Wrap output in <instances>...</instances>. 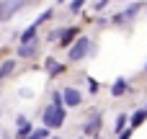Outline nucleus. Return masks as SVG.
<instances>
[{
  "label": "nucleus",
  "instance_id": "aec40b11",
  "mask_svg": "<svg viewBox=\"0 0 147 139\" xmlns=\"http://www.w3.org/2000/svg\"><path fill=\"white\" fill-rule=\"evenodd\" d=\"M132 137V129H127V132H121V134H119V139H129Z\"/></svg>",
  "mask_w": 147,
  "mask_h": 139
},
{
  "label": "nucleus",
  "instance_id": "9b49d317",
  "mask_svg": "<svg viewBox=\"0 0 147 139\" xmlns=\"http://www.w3.org/2000/svg\"><path fill=\"white\" fill-rule=\"evenodd\" d=\"M47 72H49V77H57L59 72H65V64H59L57 59H47Z\"/></svg>",
  "mask_w": 147,
  "mask_h": 139
},
{
  "label": "nucleus",
  "instance_id": "423d86ee",
  "mask_svg": "<svg viewBox=\"0 0 147 139\" xmlns=\"http://www.w3.org/2000/svg\"><path fill=\"white\" fill-rule=\"evenodd\" d=\"M36 31H39V26H34V23H31V26H28V28L21 34V46H26V44H34V41H36Z\"/></svg>",
  "mask_w": 147,
  "mask_h": 139
},
{
  "label": "nucleus",
  "instance_id": "0eeeda50",
  "mask_svg": "<svg viewBox=\"0 0 147 139\" xmlns=\"http://www.w3.org/2000/svg\"><path fill=\"white\" fill-rule=\"evenodd\" d=\"M98 129H101V113H93V119L83 126V134H98Z\"/></svg>",
  "mask_w": 147,
  "mask_h": 139
},
{
  "label": "nucleus",
  "instance_id": "f8f14e48",
  "mask_svg": "<svg viewBox=\"0 0 147 139\" xmlns=\"http://www.w3.org/2000/svg\"><path fill=\"white\" fill-rule=\"evenodd\" d=\"M145 119H147V108H140V111H134L129 116V124L132 126H140V124H145Z\"/></svg>",
  "mask_w": 147,
  "mask_h": 139
},
{
  "label": "nucleus",
  "instance_id": "6ab92c4d",
  "mask_svg": "<svg viewBox=\"0 0 147 139\" xmlns=\"http://www.w3.org/2000/svg\"><path fill=\"white\" fill-rule=\"evenodd\" d=\"M109 3H111V0H98V3H96V10H103Z\"/></svg>",
  "mask_w": 147,
  "mask_h": 139
},
{
  "label": "nucleus",
  "instance_id": "a211bd4d",
  "mask_svg": "<svg viewBox=\"0 0 147 139\" xmlns=\"http://www.w3.org/2000/svg\"><path fill=\"white\" fill-rule=\"evenodd\" d=\"M83 5H85V0H72V3H70V10H72V13H78Z\"/></svg>",
  "mask_w": 147,
  "mask_h": 139
},
{
  "label": "nucleus",
  "instance_id": "9d476101",
  "mask_svg": "<svg viewBox=\"0 0 147 139\" xmlns=\"http://www.w3.org/2000/svg\"><path fill=\"white\" fill-rule=\"evenodd\" d=\"M36 52H39V46H36V41H34V44L21 46V49H18V57H21V59H31V57H36Z\"/></svg>",
  "mask_w": 147,
  "mask_h": 139
},
{
  "label": "nucleus",
  "instance_id": "5701e85b",
  "mask_svg": "<svg viewBox=\"0 0 147 139\" xmlns=\"http://www.w3.org/2000/svg\"><path fill=\"white\" fill-rule=\"evenodd\" d=\"M145 70H147V64H145Z\"/></svg>",
  "mask_w": 147,
  "mask_h": 139
},
{
  "label": "nucleus",
  "instance_id": "4be33fe9",
  "mask_svg": "<svg viewBox=\"0 0 147 139\" xmlns=\"http://www.w3.org/2000/svg\"><path fill=\"white\" fill-rule=\"evenodd\" d=\"M52 139H59V137H52Z\"/></svg>",
  "mask_w": 147,
  "mask_h": 139
},
{
  "label": "nucleus",
  "instance_id": "20e7f679",
  "mask_svg": "<svg viewBox=\"0 0 147 139\" xmlns=\"http://www.w3.org/2000/svg\"><path fill=\"white\" fill-rule=\"evenodd\" d=\"M142 8H145V3H132L127 10H121V13H116V15H114V23H132V21H134V15H137Z\"/></svg>",
  "mask_w": 147,
  "mask_h": 139
},
{
  "label": "nucleus",
  "instance_id": "f03ea898",
  "mask_svg": "<svg viewBox=\"0 0 147 139\" xmlns=\"http://www.w3.org/2000/svg\"><path fill=\"white\" fill-rule=\"evenodd\" d=\"M88 52H90V39H88V36H80V39L70 46L67 59H70V62H80V59H85V57H88Z\"/></svg>",
  "mask_w": 147,
  "mask_h": 139
},
{
  "label": "nucleus",
  "instance_id": "2eb2a0df",
  "mask_svg": "<svg viewBox=\"0 0 147 139\" xmlns=\"http://www.w3.org/2000/svg\"><path fill=\"white\" fill-rule=\"evenodd\" d=\"M127 121H129V116H127V113H119V116H116V124H114V132H116V134H121Z\"/></svg>",
  "mask_w": 147,
  "mask_h": 139
},
{
  "label": "nucleus",
  "instance_id": "6e6552de",
  "mask_svg": "<svg viewBox=\"0 0 147 139\" xmlns=\"http://www.w3.org/2000/svg\"><path fill=\"white\" fill-rule=\"evenodd\" d=\"M16 121H18V139H26V137H28V134H31V132H34L26 116H18Z\"/></svg>",
  "mask_w": 147,
  "mask_h": 139
},
{
  "label": "nucleus",
  "instance_id": "7ed1b4c3",
  "mask_svg": "<svg viewBox=\"0 0 147 139\" xmlns=\"http://www.w3.org/2000/svg\"><path fill=\"white\" fill-rule=\"evenodd\" d=\"M31 0H0V21H10L18 10H23Z\"/></svg>",
  "mask_w": 147,
  "mask_h": 139
},
{
  "label": "nucleus",
  "instance_id": "f3484780",
  "mask_svg": "<svg viewBox=\"0 0 147 139\" xmlns=\"http://www.w3.org/2000/svg\"><path fill=\"white\" fill-rule=\"evenodd\" d=\"M49 18H52V8H49V10H44V13H41V15L34 21V26H41V23H47Z\"/></svg>",
  "mask_w": 147,
  "mask_h": 139
},
{
  "label": "nucleus",
  "instance_id": "4468645a",
  "mask_svg": "<svg viewBox=\"0 0 147 139\" xmlns=\"http://www.w3.org/2000/svg\"><path fill=\"white\" fill-rule=\"evenodd\" d=\"M13 70H16V59H5V62L0 64V80H5Z\"/></svg>",
  "mask_w": 147,
  "mask_h": 139
},
{
  "label": "nucleus",
  "instance_id": "f257e3e1",
  "mask_svg": "<svg viewBox=\"0 0 147 139\" xmlns=\"http://www.w3.org/2000/svg\"><path fill=\"white\" fill-rule=\"evenodd\" d=\"M65 119H67L65 106H54V103H49V106L44 108V113H41L44 129H57V126H62V124H65Z\"/></svg>",
  "mask_w": 147,
  "mask_h": 139
},
{
  "label": "nucleus",
  "instance_id": "dca6fc26",
  "mask_svg": "<svg viewBox=\"0 0 147 139\" xmlns=\"http://www.w3.org/2000/svg\"><path fill=\"white\" fill-rule=\"evenodd\" d=\"M47 134H49V132L41 126V129H34V132H31V134H28L26 139H47Z\"/></svg>",
  "mask_w": 147,
  "mask_h": 139
},
{
  "label": "nucleus",
  "instance_id": "ddd939ff",
  "mask_svg": "<svg viewBox=\"0 0 147 139\" xmlns=\"http://www.w3.org/2000/svg\"><path fill=\"white\" fill-rule=\"evenodd\" d=\"M127 88H129V83H127L124 77H119V80L111 85V95H121V93H127Z\"/></svg>",
  "mask_w": 147,
  "mask_h": 139
},
{
  "label": "nucleus",
  "instance_id": "39448f33",
  "mask_svg": "<svg viewBox=\"0 0 147 139\" xmlns=\"http://www.w3.org/2000/svg\"><path fill=\"white\" fill-rule=\"evenodd\" d=\"M62 101H65L67 106H80V103H83V95H80L75 88H65V90H62Z\"/></svg>",
  "mask_w": 147,
  "mask_h": 139
},
{
  "label": "nucleus",
  "instance_id": "412c9836",
  "mask_svg": "<svg viewBox=\"0 0 147 139\" xmlns=\"http://www.w3.org/2000/svg\"><path fill=\"white\" fill-rule=\"evenodd\" d=\"M57 3H65V0H57Z\"/></svg>",
  "mask_w": 147,
  "mask_h": 139
},
{
  "label": "nucleus",
  "instance_id": "1a4fd4ad",
  "mask_svg": "<svg viewBox=\"0 0 147 139\" xmlns=\"http://www.w3.org/2000/svg\"><path fill=\"white\" fill-rule=\"evenodd\" d=\"M59 36H62V39H59V41H62V46H70V44H72V39L78 36V28H75V26H70V28L59 31Z\"/></svg>",
  "mask_w": 147,
  "mask_h": 139
}]
</instances>
